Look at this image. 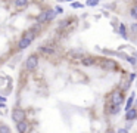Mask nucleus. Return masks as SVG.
Instances as JSON below:
<instances>
[{"instance_id": "1", "label": "nucleus", "mask_w": 137, "mask_h": 133, "mask_svg": "<svg viewBox=\"0 0 137 133\" xmlns=\"http://www.w3.org/2000/svg\"><path fill=\"white\" fill-rule=\"evenodd\" d=\"M25 117H27V114H25V111L22 108H19V107H16V108L12 111V120L15 121V123H19V121H24Z\"/></svg>"}, {"instance_id": "2", "label": "nucleus", "mask_w": 137, "mask_h": 133, "mask_svg": "<svg viewBox=\"0 0 137 133\" xmlns=\"http://www.w3.org/2000/svg\"><path fill=\"white\" fill-rule=\"evenodd\" d=\"M38 65V56L37 55H31L27 58V62H25V66H27V70L28 71H34Z\"/></svg>"}, {"instance_id": "3", "label": "nucleus", "mask_w": 137, "mask_h": 133, "mask_svg": "<svg viewBox=\"0 0 137 133\" xmlns=\"http://www.w3.org/2000/svg\"><path fill=\"white\" fill-rule=\"evenodd\" d=\"M124 102V96L121 92H113L112 96H111V103L117 105V107H121V103Z\"/></svg>"}, {"instance_id": "4", "label": "nucleus", "mask_w": 137, "mask_h": 133, "mask_svg": "<svg viewBox=\"0 0 137 133\" xmlns=\"http://www.w3.org/2000/svg\"><path fill=\"white\" fill-rule=\"evenodd\" d=\"M102 68H105V70H108V71H112V70H115L117 68V62L112 59H105L102 61Z\"/></svg>"}, {"instance_id": "5", "label": "nucleus", "mask_w": 137, "mask_h": 133, "mask_svg": "<svg viewBox=\"0 0 137 133\" xmlns=\"http://www.w3.org/2000/svg\"><path fill=\"white\" fill-rule=\"evenodd\" d=\"M16 130H18L19 133H27L28 130H30V123H28L27 120L16 123Z\"/></svg>"}, {"instance_id": "6", "label": "nucleus", "mask_w": 137, "mask_h": 133, "mask_svg": "<svg viewBox=\"0 0 137 133\" xmlns=\"http://www.w3.org/2000/svg\"><path fill=\"white\" fill-rule=\"evenodd\" d=\"M137 118V108H131L125 112V120L127 121H133Z\"/></svg>"}, {"instance_id": "7", "label": "nucleus", "mask_w": 137, "mask_h": 133, "mask_svg": "<svg viewBox=\"0 0 137 133\" xmlns=\"http://www.w3.org/2000/svg\"><path fill=\"white\" fill-rule=\"evenodd\" d=\"M31 42H33V40L27 39V37H22V39L18 42V49H27L31 44Z\"/></svg>"}, {"instance_id": "8", "label": "nucleus", "mask_w": 137, "mask_h": 133, "mask_svg": "<svg viewBox=\"0 0 137 133\" xmlns=\"http://www.w3.org/2000/svg\"><path fill=\"white\" fill-rule=\"evenodd\" d=\"M41 53L44 55H50V53H53L55 52V48L53 46H40V49H38Z\"/></svg>"}, {"instance_id": "9", "label": "nucleus", "mask_w": 137, "mask_h": 133, "mask_svg": "<svg viewBox=\"0 0 137 133\" xmlns=\"http://www.w3.org/2000/svg\"><path fill=\"white\" fill-rule=\"evenodd\" d=\"M134 98H136V95H134V93H131L130 98H127V103H125V112H127L128 109H131V107H133V102H134Z\"/></svg>"}, {"instance_id": "10", "label": "nucleus", "mask_w": 137, "mask_h": 133, "mask_svg": "<svg viewBox=\"0 0 137 133\" xmlns=\"http://www.w3.org/2000/svg\"><path fill=\"white\" fill-rule=\"evenodd\" d=\"M37 22L38 24H44V22H47V12H41L38 15V18H37Z\"/></svg>"}, {"instance_id": "11", "label": "nucleus", "mask_w": 137, "mask_h": 133, "mask_svg": "<svg viewBox=\"0 0 137 133\" xmlns=\"http://www.w3.org/2000/svg\"><path fill=\"white\" fill-rule=\"evenodd\" d=\"M108 108H109V111H108V112H109V114H118L119 112V107H117V105H113V103H109V105H108Z\"/></svg>"}, {"instance_id": "12", "label": "nucleus", "mask_w": 137, "mask_h": 133, "mask_svg": "<svg viewBox=\"0 0 137 133\" xmlns=\"http://www.w3.org/2000/svg\"><path fill=\"white\" fill-rule=\"evenodd\" d=\"M15 6L22 9V7H27L28 6V0H15Z\"/></svg>"}, {"instance_id": "13", "label": "nucleus", "mask_w": 137, "mask_h": 133, "mask_svg": "<svg viewBox=\"0 0 137 133\" xmlns=\"http://www.w3.org/2000/svg\"><path fill=\"white\" fill-rule=\"evenodd\" d=\"M81 64L86 65V66H90V65L94 64V59H93V58H83V59H81Z\"/></svg>"}, {"instance_id": "14", "label": "nucleus", "mask_w": 137, "mask_h": 133, "mask_svg": "<svg viewBox=\"0 0 137 133\" xmlns=\"http://www.w3.org/2000/svg\"><path fill=\"white\" fill-rule=\"evenodd\" d=\"M130 15H131V16H133L134 19H137V5L131 6V9H130Z\"/></svg>"}, {"instance_id": "15", "label": "nucleus", "mask_w": 137, "mask_h": 133, "mask_svg": "<svg viewBox=\"0 0 137 133\" xmlns=\"http://www.w3.org/2000/svg\"><path fill=\"white\" fill-rule=\"evenodd\" d=\"M0 133H10V129H9V126H6V124H2V126H0Z\"/></svg>"}, {"instance_id": "16", "label": "nucleus", "mask_w": 137, "mask_h": 133, "mask_svg": "<svg viewBox=\"0 0 137 133\" xmlns=\"http://www.w3.org/2000/svg\"><path fill=\"white\" fill-rule=\"evenodd\" d=\"M55 15H56V12H55V11H47V22H49V21H52V19L55 18Z\"/></svg>"}, {"instance_id": "17", "label": "nucleus", "mask_w": 137, "mask_h": 133, "mask_svg": "<svg viewBox=\"0 0 137 133\" xmlns=\"http://www.w3.org/2000/svg\"><path fill=\"white\" fill-rule=\"evenodd\" d=\"M121 28H119V33H121V36L124 37V39H127V30H125V25H119Z\"/></svg>"}, {"instance_id": "18", "label": "nucleus", "mask_w": 137, "mask_h": 133, "mask_svg": "<svg viewBox=\"0 0 137 133\" xmlns=\"http://www.w3.org/2000/svg\"><path fill=\"white\" fill-rule=\"evenodd\" d=\"M99 3V0H87V6H96Z\"/></svg>"}, {"instance_id": "19", "label": "nucleus", "mask_w": 137, "mask_h": 133, "mask_svg": "<svg viewBox=\"0 0 137 133\" xmlns=\"http://www.w3.org/2000/svg\"><path fill=\"white\" fill-rule=\"evenodd\" d=\"M134 79H136V74H134V73H131V74H130V81H133Z\"/></svg>"}, {"instance_id": "20", "label": "nucleus", "mask_w": 137, "mask_h": 133, "mask_svg": "<svg viewBox=\"0 0 137 133\" xmlns=\"http://www.w3.org/2000/svg\"><path fill=\"white\" fill-rule=\"evenodd\" d=\"M131 30H133V31H137V24H133V25H131Z\"/></svg>"}, {"instance_id": "21", "label": "nucleus", "mask_w": 137, "mask_h": 133, "mask_svg": "<svg viewBox=\"0 0 137 133\" xmlns=\"http://www.w3.org/2000/svg\"><path fill=\"white\" fill-rule=\"evenodd\" d=\"M117 133H128V132H127L125 129H119V130H118V132H117Z\"/></svg>"}, {"instance_id": "22", "label": "nucleus", "mask_w": 137, "mask_h": 133, "mask_svg": "<svg viewBox=\"0 0 137 133\" xmlns=\"http://www.w3.org/2000/svg\"><path fill=\"white\" fill-rule=\"evenodd\" d=\"M72 7H81V5L80 3H72Z\"/></svg>"}, {"instance_id": "23", "label": "nucleus", "mask_w": 137, "mask_h": 133, "mask_svg": "<svg viewBox=\"0 0 137 133\" xmlns=\"http://www.w3.org/2000/svg\"><path fill=\"white\" fill-rule=\"evenodd\" d=\"M0 102H5V98L3 96H0Z\"/></svg>"}, {"instance_id": "24", "label": "nucleus", "mask_w": 137, "mask_h": 133, "mask_svg": "<svg viewBox=\"0 0 137 133\" xmlns=\"http://www.w3.org/2000/svg\"><path fill=\"white\" fill-rule=\"evenodd\" d=\"M108 133H115V132H113V130H109V132H108Z\"/></svg>"}, {"instance_id": "25", "label": "nucleus", "mask_w": 137, "mask_h": 133, "mask_svg": "<svg viewBox=\"0 0 137 133\" xmlns=\"http://www.w3.org/2000/svg\"><path fill=\"white\" fill-rule=\"evenodd\" d=\"M69 2H74V0H69Z\"/></svg>"}, {"instance_id": "26", "label": "nucleus", "mask_w": 137, "mask_h": 133, "mask_svg": "<svg viewBox=\"0 0 137 133\" xmlns=\"http://www.w3.org/2000/svg\"><path fill=\"white\" fill-rule=\"evenodd\" d=\"M136 5H137V0H136Z\"/></svg>"}]
</instances>
